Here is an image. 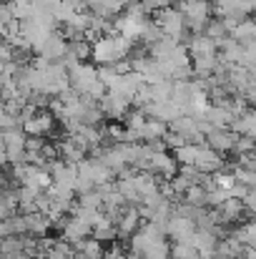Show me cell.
I'll list each match as a JSON object with an SVG mask.
<instances>
[{"instance_id": "obj_36", "label": "cell", "mask_w": 256, "mask_h": 259, "mask_svg": "<svg viewBox=\"0 0 256 259\" xmlns=\"http://www.w3.org/2000/svg\"><path fill=\"white\" fill-rule=\"evenodd\" d=\"M164 144H166L169 149H173V151H176L178 146H183V144H188V141H186L181 134H176V131H171V128H169V134L164 136Z\"/></svg>"}, {"instance_id": "obj_12", "label": "cell", "mask_w": 256, "mask_h": 259, "mask_svg": "<svg viewBox=\"0 0 256 259\" xmlns=\"http://www.w3.org/2000/svg\"><path fill=\"white\" fill-rule=\"evenodd\" d=\"M188 53H191V58H211V56H219V43L211 38V35H206V33H193L191 38H188Z\"/></svg>"}, {"instance_id": "obj_35", "label": "cell", "mask_w": 256, "mask_h": 259, "mask_svg": "<svg viewBox=\"0 0 256 259\" xmlns=\"http://www.w3.org/2000/svg\"><path fill=\"white\" fill-rule=\"evenodd\" d=\"M241 66H246V68L256 66V40L244 43V58H241Z\"/></svg>"}, {"instance_id": "obj_13", "label": "cell", "mask_w": 256, "mask_h": 259, "mask_svg": "<svg viewBox=\"0 0 256 259\" xmlns=\"http://www.w3.org/2000/svg\"><path fill=\"white\" fill-rule=\"evenodd\" d=\"M236 141H239V136H236L234 128H211V131L206 134V144H209L211 149H216L219 154L234 151V149H236Z\"/></svg>"}, {"instance_id": "obj_7", "label": "cell", "mask_w": 256, "mask_h": 259, "mask_svg": "<svg viewBox=\"0 0 256 259\" xmlns=\"http://www.w3.org/2000/svg\"><path fill=\"white\" fill-rule=\"evenodd\" d=\"M58 151H61V159L68 161V164H81L85 159V154L90 151V144L85 141L81 134H68L66 139L58 141Z\"/></svg>"}, {"instance_id": "obj_6", "label": "cell", "mask_w": 256, "mask_h": 259, "mask_svg": "<svg viewBox=\"0 0 256 259\" xmlns=\"http://www.w3.org/2000/svg\"><path fill=\"white\" fill-rule=\"evenodd\" d=\"M153 20H148L146 15H133V13H121L118 18H113V28L121 33V35H126L128 40H143V35H146V30H148V25H151Z\"/></svg>"}, {"instance_id": "obj_18", "label": "cell", "mask_w": 256, "mask_h": 259, "mask_svg": "<svg viewBox=\"0 0 256 259\" xmlns=\"http://www.w3.org/2000/svg\"><path fill=\"white\" fill-rule=\"evenodd\" d=\"M193 166H198L203 174H216V171H221L224 159H221V154H219L216 149H211L209 144H206V146L201 144V149H198V159H196Z\"/></svg>"}, {"instance_id": "obj_25", "label": "cell", "mask_w": 256, "mask_h": 259, "mask_svg": "<svg viewBox=\"0 0 256 259\" xmlns=\"http://www.w3.org/2000/svg\"><path fill=\"white\" fill-rule=\"evenodd\" d=\"M0 234L3 239L5 237H18V234H28V222H25V214H15L10 219H3V227H0Z\"/></svg>"}, {"instance_id": "obj_30", "label": "cell", "mask_w": 256, "mask_h": 259, "mask_svg": "<svg viewBox=\"0 0 256 259\" xmlns=\"http://www.w3.org/2000/svg\"><path fill=\"white\" fill-rule=\"evenodd\" d=\"M231 35H234L236 40H241V43L256 40V20H241V23L231 30Z\"/></svg>"}, {"instance_id": "obj_27", "label": "cell", "mask_w": 256, "mask_h": 259, "mask_svg": "<svg viewBox=\"0 0 256 259\" xmlns=\"http://www.w3.org/2000/svg\"><path fill=\"white\" fill-rule=\"evenodd\" d=\"M198 149H201V144H183V146H178L173 151L176 154V161L181 166H193L196 159H198Z\"/></svg>"}, {"instance_id": "obj_4", "label": "cell", "mask_w": 256, "mask_h": 259, "mask_svg": "<svg viewBox=\"0 0 256 259\" xmlns=\"http://www.w3.org/2000/svg\"><path fill=\"white\" fill-rule=\"evenodd\" d=\"M181 13L186 18V25L193 33H203L211 23V3L209 0H181Z\"/></svg>"}, {"instance_id": "obj_10", "label": "cell", "mask_w": 256, "mask_h": 259, "mask_svg": "<svg viewBox=\"0 0 256 259\" xmlns=\"http://www.w3.org/2000/svg\"><path fill=\"white\" fill-rule=\"evenodd\" d=\"M131 106H133V101H131V98L118 96V93H113V91H108V93L103 96V101H100L103 113H106L108 118H113V121L126 118V116L131 113Z\"/></svg>"}, {"instance_id": "obj_29", "label": "cell", "mask_w": 256, "mask_h": 259, "mask_svg": "<svg viewBox=\"0 0 256 259\" xmlns=\"http://www.w3.org/2000/svg\"><path fill=\"white\" fill-rule=\"evenodd\" d=\"M76 249H78V252H83L85 259H103L106 257V252H103V242H100V239H95V237L83 239L81 244H76Z\"/></svg>"}, {"instance_id": "obj_11", "label": "cell", "mask_w": 256, "mask_h": 259, "mask_svg": "<svg viewBox=\"0 0 256 259\" xmlns=\"http://www.w3.org/2000/svg\"><path fill=\"white\" fill-rule=\"evenodd\" d=\"M50 174H53V184L76 191V186H78V164H68V161H58L56 159L50 164Z\"/></svg>"}, {"instance_id": "obj_21", "label": "cell", "mask_w": 256, "mask_h": 259, "mask_svg": "<svg viewBox=\"0 0 256 259\" xmlns=\"http://www.w3.org/2000/svg\"><path fill=\"white\" fill-rule=\"evenodd\" d=\"M25 214V211H23ZM25 222H28V234H33V237H45L48 234V229L53 227V222H50V217L45 214V211H28L25 214Z\"/></svg>"}, {"instance_id": "obj_2", "label": "cell", "mask_w": 256, "mask_h": 259, "mask_svg": "<svg viewBox=\"0 0 256 259\" xmlns=\"http://www.w3.org/2000/svg\"><path fill=\"white\" fill-rule=\"evenodd\" d=\"M111 179H113V169H111L106 161H100L98 156L83 159V161L78 164V186H76V191H78V194L93 191V189L108 184Z\"/></svg>"}, {"instance_id": "obj_28", "label": "cell", "mask_w": 256, "mask_h": 259, "mask_svg": "<svg viewBox=\"0 0 256 259\" xmlns=\"http://www.w3.org/2000/svg\"><path fill=\"white\" fill-rule=\"evenodd\" d=\"M183 201H188L193 206H209V189L203 184H191L188 191L183 194Z\"/></svg>"}, {"instance_id": "obj_39", "label": "cell", "mask_w": 256, "mask_h": 259, "mask_svg": "<svg viewBox=\"0 0 256 259\" xmlns=\"http://www.w3.org/2000/svg\"><path fill=\"white\" fill-rule=\"evenodd\" d=\"M244 259H256V247H244Z\"/></svg>"}, {"instance_id": "obj_16", "label": "cell", "mask_w": 256, "mask_h": 259, "mask_svg": "<svg viewBox=\"0 0 256 259\" xmlns=\"http://www.w3.org/2000/svg\"><path fill=\"white\" fill-rule=\"evenodd\" d=\"M143 111H146L148 116H153V118H159V121L169 123V126L178 118V116H183L181 106H178V103H173V101H153V103H148Z\"/></svg>"}, {"instance_id": "obj_40", "label": "cell", "mask_w": 256, "mask_h": 259, "mask_svg": "<svg viewBox=\"0 0 256 259\" xmlns=\"http://www.w3.org/2000/svg\"><path fill=\"white\" fill-rule=\"evenodd\" d=\"M251 3H254V10H256V0H251Z\"/></svg>"}, {"instance_id": "obj_5", "label": "cell", "mask_w": 256, "mask_h": 259, "mask_svg": "<svg viewBox=\"0 0 256 259\" xmlns=\"http://www.w3.org/2000/svg\"><path fill=\"white\" fill-rule=\"evenodd\" d=\"M153 23L161 28V33L164 35H169V38H176V40H181L183 38V33H186V18H183V13H181V8H164V10H156V15H153Z\"/></svg>"}, {"instance_id": "obj_19", "label": "cell", "mask_w": 256, "mask_h": 259, "mask_svg": "<svg viewBox=\"0 0 256 259\" xmlns=\"http://www.w3.org/2000/svg\"><path fill=\"white\" fill-rule=\"evenodd\" d=\"M88 10L100 15V18H118L126 10V0H85Z\"/></svg>"}, {"instance_id": "obj_23", "label": "cell", "mask_w": 256, "mask_h": 259, "mask_svg": "<svg viewBox=\"0 0 256 259\" xmlns=\"http://www.w3.org/2000/svg\"><path fill=\"white\" fill-rule=\"evenodd\" d=\"M166 134H169V123H164V121H159V118H153V116H148V121H146L143 128L138 131L141 141H164Z\"/></svg>"}, {"instance_id": "obj_31", "label": "cell", "mask_w": 256, "mask_h": 259, "mask_svg": "<svg viewBox=\"0 0 256 259\" xmlns=\"http://www.w3.org/2000/svg\"><path fill=\"white\" fill-rule=\"evenodd\" d=\"M171 257L173 259H198V249L193 247V242H176L171 247Z\"/></svg>"}, {"instance_id": "obj_37", "label": "cell", "mask_w": 256, "mask_h": 259, "mask_svg": "<svg viewBox=\"0 0 256 259\" xmlns=\"http://www.w3.org/2000/svg\"><path fill=\"white\" fill-rule=\"evenodd\" d=\"M148 10H164V8H169L173 0H141Z\"/></svg>"}, {"instance_id": "obj_20", "label": "cell", "mask_w": 256, "mask_h": 259, "mask_svg": "<svg viewBox=\"0 0 256 259\" xmlns=\"http://www.w3.org/2000/svg\"><path fill=\"white\" fill-rule=\"evenodd\" d=\"M219 51H221L219 58H221L226 66H236V63H241V58H244V43L236 40L234 35H229L226 40H221Z\"/></svg>"}, {"instance_id": "obj_33", "label": "cell", "mask_w": 256, "mask_h": 259, "mask_svg": "<svg viewBox=\"0 0 256 259\" xmlns=\"http://www.w3.org/2000/svg\"><path fill=\"white\" fill-rule=\"evenodd\" d=\"M78 204H81V206H88V209H103V196H100L98 189H93V191L78 194Z\"/></svg>"}, {"instance_id": "obj_15", "label": "cell", "mask_w": 256, "mask_h": 259, "mask_svg": "<svg viewBox=\"0 0 256 259\" xmlns=\"http://www.w3.org/2000/svg\"><path fill=\"white\" fill-rule=\"evenodd\" d=\"M141 209L138 206H133V204H126V209H123V214H121V219H118V237L121 239H126V237H133L143 224H141Z\"/></svg>"}, {"instance_id": "obj_38", "label": "cell", "mask_w": 256, "mask_h": 259, "mask_svg": "<svg viewBox=\"0 0 256 259\" xmlns=\"http://www.w3.org/2000/svg\"><path fill=\"white\" fill-rule=\"evenodd\" d=\"M103 259H128V254H126L121 247H111V249L106 252V257Z\"/></svg>"}, {"instance_id": "obj_22", "label": "cell", "mask_w": 256, "mask_h": 259, "mask_svg": "<svg viewBox=\"0 0 256 259\" xmlns=\"http://www.w3.org/2000/svg\"><path fill=\"white\" fill-rule=\"evenodd\" d=\"M193 247L198 249V254H214L216 247H219V237H216V229H196L193 234Z\"/></svg>"}, {"instance_id": "obj_1", "label": "cell", "mask_w": 256, "mask_h": 259, "mask_svg": "<svg viewBox=\"0 0 256 259\" xmlns=\"http://www.w3.org/2000/svg\"><path fill=\"white\" fill-rule=\"evenodd\" d=\"M131 48H133V40H128L126 35H121L116 28L100 38L93 40V63L95 66H116L121 61H126L131 56Z\"/></svg>"}, {"instance_id": "obj_24", "label": "cell", "mask_w": 256, "mask_h": 259, "mask_svg": "<svg viewBox=\"0 0 256 259\" xmlns=\"http://www.w3.org/2000/svg\"><path fill=\"white\" fill-rule=\"evenodd\" d=\"M231 128L239 134V136H251L256 139V108H246L241 116L234 118Z\"/></svg>"}, {"instance_id": "obj_32", "label": "cell", "mask_w": 256, "mask_h": 259, "mask_svg": "<svg viewBox=\"0 0 256 259\" xmlns=\"http://www.w3.org/2000/svg\"><path fill=\"white\" fill-rule=\"evenodd\" d=\"M234 234L246 244V247H256V222H246L239 229H234Z\"/></svg>"}, {"instance_id": "obj_8", "label": "cell", "mask_w": 256, "mask_h": 259, "mask_svg": "<svg viewBox=\"0 0 256 259\" xmlns=\"http://www.w3.org/2000/svg\"><path fill=\"white\" fill-rule=\"evenodd\" d=\"M58 229L63 232V239L71 242L73 247L81 244L83 239H88V237L93 234V227H90L88 222H83L81 217H66V219L58 224Z\"/></svg>"}, {"instance_id": "obj_41", "label": "cell", "mask_w": 256, "mask_h": 259, "mask_svg": "<svg viewBox=\"0 0 256 259\" xmlns=\"http://www.w3.org/2000/svg\"><path fill=\"white\" fill-rule=\"evenodd\" d=\"M169 259H173V257H169Z\"/></svg>"}, {"instance_id": "obj_26", "label": "cell", "mask_w": 256, "mask_h": 259, "mask_svg": "<svg viewBox=\"0 0 256 259\" xmlns=\"http://www.w3.org/2000/svg\"><path fill=\"white\" fill-rule=\"evenodd\" d=\"M43 191H35L30 186H18V204H20V211H38V199H40Z\"/></svg>"}, {"instance_id": "obj_9", "label": "cell", "mask_w": 256, "mask_h": 259, "mask_svg": "<svg viewBox=\"0 0 256 259\" xmlns=\"http://www.w3.org/2000/svg\"><path fill=\"white\" fill-rule=\"evenodd\" d=\"M196 229H198V224L191 217H183V214H173L166 224V232L173 242H191Z\"/></svg>"}, {"instance_id": "obj_17", "label": "cell", "mask_w": 256, "mask_h": 259, "mask_svg": "<svg viewBox=\"0 0 256 259\" xmlns=\"http://www.w3.org/2000/svg\"><path fill=\"white\" fill-rule=\"evenodd\" d=\"M244 209H246L244 199H239V196H229V199L216 209V219H219V224L239 222V219H241V214H244Z\"/></svg>"}, {"instance_id": "obj_34", "label": "cell", "mask_w": 256, "mask_h": 259, "mask_svg": "<svg viewBox=\"0 0 256 259\" xmlns=\"http://www.w3.org/2000/svg\"><path fill=\"white\" fill-rule=\"evenodd\" d=\"M231 196V191L229 189H221V186H214V189H209V206H214V209H219L226 199Z\"/></svg>"}, {"instance_id": "obj_14", "label": "cell", "mask_w": 256, "mask_h": 259, "mask_svg": "<svg viewBox=\"0 0 256 259\" xmlns=\"http://www.w3.org/2000/svg\"><path fill=\"white\" fill-rule=\"evenodd\" d=\"M66 53H68V38L61 35V33H53V35L38 48V56L45 58V61H53V63L63 61Z\"/></svg>"}, {"instance_id": "obj_3", "label": "cell", "mask_w": 256, "mask_h": 259, "mask_svg": "<svg viewBox=\"0 0 256 259\" xmlns=\"http://www.w3.org/2000/svg\"><path fill=\"white\" fill-rule=\"evenodd\" d=\"M68 73H71V88L81 96H88L93 88L100 83V73H98V66L93 63H85L78 61L73 66H68Z\"/></svg>"}]
</instances>
